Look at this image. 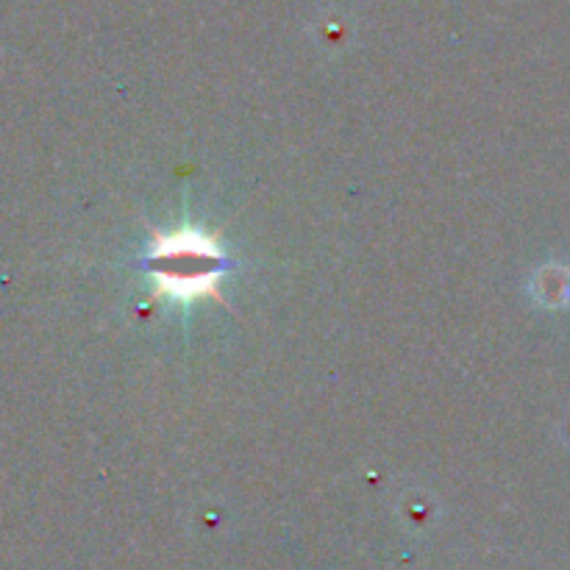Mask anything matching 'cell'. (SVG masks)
Segmentation results:
<instances>
[{"mask_svg": "<svg viewBox=\"0 0 570 570\" xmlns=\"http://www.w3.org/2000/svg\"><path fill=\"white\" fill-rule=\"evenodd\" d=\"M142 267L156 273V287L150 298H173L187 301L209 295L220 301L228 309V301L220 295V278L234 267L217 237L200 232L195 226H181L178 232L161 234L154 232L148 256L139 262Z\"/></svg>", "mask_w": 570, "mask_h": 570, "instance_id": "cell-1", "label": "cell"}, {"mask_svg": "<svg viewBox=\"0 0 570 570\" xmlns=\"http://www.w3.org/2000/svg\"><path fill=\"white\" fill-rule=\"evenodd\" d=\"M534 295L543 301L546 306H562L570 301V273L566 267L551 265L543 267L534 278Z\"/></svg>", "mask_w": 570, "mask_h": 570, "instance_id": "cell-2", "label": "cell"}]
</instances>
